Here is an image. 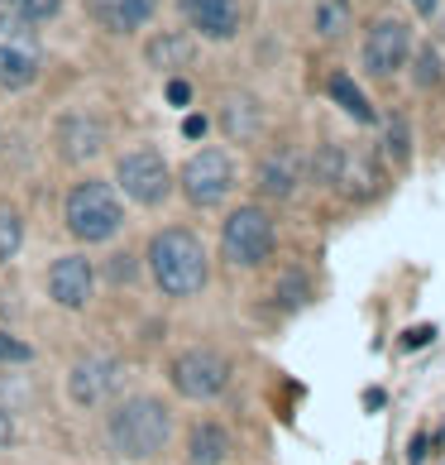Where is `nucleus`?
I'll return each mask as SVG.
<instances>
[{
  "instance_id": "f257e3e1",
  "label": "nucleus",
  "mask_w": 445,
  "mask_h": 465,
  "mask_svg": "<svg viewBox=\"0 0 445 465\" xmlns=\"http://www.w3.org/2000/svg\"><path fill=\"white\" fill-rule=\"evenodd\" d=\"M144 264H149V279L163 298H197L201 288L211 283V260H207V245H201L197 231L187 226H163L149 235V250H144Z\"/></svg>"
},
{
  "instance_id": "f03ea898",
  "label": "nucleus",
  "mask_w": 445,
  "mask_h": 465,
  "mask_svg": "<svg viewBox=\"0 0 445 465\" xmlns=\"http://www.w3.org/2000/svg\"><path fill=\"white\" fill-rule=\"evenodd\" d=\"M106 437H111V451L125 456V460H149L159 456L168 437H173V408L153 393H130L120 399L106 418Z\"/></svg>"
},
{
  "instance_id": "7ed1b4c3",
  "label": "nucleus",
  "mask_w": 445,
  "mask_h": 465,
  "mask_svg": "<svg viewBox=\"0 0 445 465\" xmlns=\"http://www.w3.org/2000/svg\"><path fill=\"white\" fill-rule=\"evenodd\" d=\"M63 221H67V235L82 240V245H106V240H115L120 226H125V202H120V193L111 183L87 178L67 193Z\"/></svg>"
},
{
  "instance_id": "20e7f679",
  "label": "nucleus",
  "mask_w": 445,
  "mask_h": 465,
  "mask_svg": "<svg viewBox=\"0 0 445 465\" xmlns=\"http://www.w3.org/2000/svg\"><path fill=\"white\" fill-rule=\"evenodd\" d=\"M278 250V231H273V216L264 206H235L220 226V254L235 269H259L264 260H273Z\"/></svg>"
},
{
  "instance_id": "39448f33",
  "label": "nucleus",
  "mask_w": 445,
  "mask_h": 465,
  "mask_svg": "<svg viewBox=\"0 0 445 465\" xmlns=\"http://www.w3.org/2000/svg\"><path fill=\"white\" fill-rule=\"evenodd\" d=\"M44 67V39L20 15L0 10V92H24L39 82Z\"/></svg>"
},
{
  "instance_id": "423d86ee",
  "label": "nucleus",
  "mask_w": 445,
  "mask_h": 465,
  "mask_svg": "<svg viewBox=\"0 0 445 465\" xmlns=\"http://www.w3.org/2000/svg\"><path fill=\"white\" fill-rule=\"evenodd\" d=\"M115 193L134 206H163L173 193V168L159 149H130L115 159Z\"/></svg>"
},
{
  "instance_id": "0eeeda50",
  "label": "nucleus",
  "mask_w": 445,
  "mask_h": 465,
  "mask_svg": "<svg viewBox=\"0 0 445 465\" xmlns=\"http://www.w3.org/2000/svg\"><path fill=\"white\" fill-rule=\"evenodd\" d=\"M178 187L192 206H201V212H207V206H220L235 187V159L226 149H197L192 159L178 168Z\"/></svg>"
},
{
  "instance_id": "6e6552de",
  "label": "nucleus",
  "mask_w": 445,
  "mask_h": 465,
  "mask_svg": "<svg viewBox=\"0 0 445 465\" xmlns=\"http://www.w3.org/2000/svg\"><path fill=\"white\" fill-rule=\"evenodd\" d=\"M168 379H173V389L182 393V399L207 403V399H220V389L230 384V360L220 351H211V346H192V351H182L173 360Z\"/></svg>"
},
{
  "instance_id": "1a4fd4ad",
  "label": "nucleus",
  "mask_w": 445,
  "mask_h": 465,
  "mask_svg": "<svg viewBox=\"0 0 445 465\" xmlns=\"http://www.w3.org/2000/svg\"><path fill=\"white\" fill-rule=\"evenodd\" d=\"M407 58H412V29L398 15H379L364 29V48H359V63H364L369 77H392L402 73Z\"/></svg>"
},
{
  "instance_id": "9d476101",
  "label": "nucleus",
  "mask_w": 445,
  "mask_h": 465,
  "mask_svg": "<svg viewBox=\"0 0 445 465\" xmlns=\"http://www.w3.org/2000/svg\"><path fill=\"white\" fill-rule=\"evenodd\" d=\"M125 389V365L115 355H82L73 370H67V399L77 408H101L106 399Z\"/></svg>"
},
{
  "instance_id": "9b49d317",
  "label": "nucleus",
  "mask_w": 445,
  "mask_h": 465,
  "mask_svg": "<svg viewBox=\"0 0 445 465\" xmlns=\"http://www.w3.org/2000/svg\"><path fill=\"white\" fill-rule=\"evenodd\" d=\"M44 288L58 307L82 312V307H92V298H96V264L87 260V254H63V260L48 264Z\"/></svg>"
},
{
  "instance_id": "f8f14e48",
  "label": "nucleus",
  "mask_w": 445,
  "mask_h": 465,
  "mask_svg": "<svg viewBox=\"0 0 445 465\" xmlns=\"http://www.w3.org/2000/svg\"><path fill=\"white\" fill-rule=\"evenodd\" d=\"M178 10L201 39H216V44L235 39L239 25H245V5L239 0H178Z\"/></svg>"
},
{
  "instance_id": "ddd939ff",
  "label": "nucleus",
  "mask_w": 445,
  "mask_h": 465,
  "mask_svg": "<svg viewBox=\"0 0 445 465\" xmlns=\"http://www.w3.org/2000/svg\"><path fill=\"white\" fill-rule=\"evenodd\" d=\"M53 140H58V153L67 163H92L96 153L106 149V125H101L96 115H87V111H73V115L58 120Z\"/></svg>"
},
{
  "instance_id": "4468645a",
  "label": "nucleus",
  "mask_w": 445,
  "mask_h": 465,
  "mask_svg": "<svg viewBox=\"0 0 445 465\" xmlns=\"http://www.w3.org/2000/svg\"><path fill=\"white\" fill-rule=\"evenodd\" d=\"M306 178V159L297 149H273L264 153V163H259V173H254V183H259V197L268 202H287L302 187Z\"/></svg>"
},
{
  "instance_id": "2eb2a0df",
  "label": "nucleus",
  "mask_w": 445,
  "mask_h": 465,
  "mask_svg": "<svg viewBox=\"0 0 445 465\" xmlns=\"http://www.w3.org/2000/svg\"><path fill=\"white\" fill-rule=\"evenodd\" d=\"M163 0H82V10L106 29V34H134L159 15Z\"/></svg>"
},
{
  "instance_id": "dca6fc26",
  "label": "nucleus",
  "mask_w": 445,
  "mask_h": 465,
  "mask_svg": "<svg viewBox=\"0 0 445 465\" xmlns=\"http://www.w3.org/2000/svg\"><path fill=\"white\" fill-rule=\"evenodd\" d=\"M149 67H159V73H168V77H178L182 67H192V58H197V44L187 39V34H178V29H163V34H153L149 39Z\"/></svg>"
},
{
  "instance_id": "f3484780",
  "label": "nucleus",
  "mask_w": 445,
  "mask_h": 465,
  "mask_svg": "<svg viewBox=\"0 0 445 465\" xmlns=\"http://www.w3.org/2000/svg\"><path fill=\"white\" fill-rule=\"evenodd\" d=\"M220 130H226L230 140H254V134L264 130L259 101H254L249 92H230V96H226V106H220Z\"/></svg>"
},
{
  "instance_id": "a211bd4d",
  "label": "nucleus",
  "mask_w": 445,
  "mask_h": 465,
  "mask_svg": "<svg viewBox=\"0 0 445 465\" xmlns=\"http://www.w3.org/2000/svg\"><path fill=\"white\" fill-rule=\"evenodd\" d=\"M230 456V432L220 422H197L187 437V460L192 465H220Z\"/></svg>"
},
{
  "instance_id": "6ab92c4d",
  "label": "nucleus",
  "mask_w": 445,
  "mask_h": 465,
  "mask_svg": "<svg viewBox=\"0 0 445 465\" xmlns=\"http://www.w3.org/2000/svg\"><path fill=\"white\" fill-rule=\"evenodd\" d=\"M326 87H331L335 106L345 111V115H354L359 125H373V106H369V101H364V92H359V87H354V82H350L345 73H335V77L326 82Z\"/></svg>"
},
{
  "instance_id": "aec40b11",
  "label": "nucleus",
  "mask_w": 445,
  "mask_h": 465,
  "mask_svg": "<svg viewBox=\"0 0 445 465\" xmlns=\"http://www.w3.org/2000/svg\"><path fill=\"white\" fill-rule=\"evenodd\" d=\"M345 159H350V153L340 144H321L312 159H306V178H316L321 187H335L340 173H345Z\"/></svg>"
},
{
  "instance_id": "412c9836",
  "label": "nucleus",
  "mask_w": 445,
  "mask_h": 465,
  "mask_svg": "<svg viewBox=\"0 0 445 465\" xmlns=\"http://www.w3.org/2000/svg\"><path fill=\"white\" fill-rule=\"evenodd\" d=\"M24 250V216L10 202H0V264H10Z\"/></svg>"
},
{
  "instance_id": "4be33fe9",
  "label": "nucleus",
  "mask_w": 445,
  "mask_h": 465,
  "mask_svg": "<svg viewBox=\"0 0 445 465\" xmlns=\"http://www.w3.org/2000/svg\"><path fill=\"white\" fill-rule=\"evenodd\" d=\"M383 149H388L392 168H407V159H412V130H407V115H392V120H388Z\"/></svg>"
},
{
  "instance_id": "5701e85b",
  "label": "nucleus",
  "mask_w": 445,
  "mask_h": 465,
  "mask_svg": "<svg viewBox=\"0 0 445 465\" xmlns=\"http://www.w3.org/2000/svg\"><path fill=\"white\" fill-rule=\"evenodd\" d=\"M350 25V0H321L316 5V34L321 39H340Z\"/></svg>"
},
{
  "instance_id": "b1692460",
  "label": "nucleus",
  "mask_w": 445,
  "mask_h": 465,
  "mask_svg": "<svg viewBox=\"0 0 445 465\" xmlns=\"http://www.w3.org/2000/svg\"><path fill=\"white\" fill-rule=\"evenodd\" d=\"M0 10L20 15V20H29V25H44V20H53V15L63 10V0H0Z\"/></svg>"
},
{
  "instance_id": "393cba45",
  "label": "nucleus",
  "mask_w": 445,
  "mask_h": 465,
  "mask_svg": "<svg viewBox=\"0 0 445 465\" xmlns=\"http://www.w3.org/2000/svg\"><path fill=\"white\" fill-rule=\"evenodd\" d=\"M412 63H417V87H436V82L445 77V67H440V54H436V48L431 44H426V48H412Z\"/></svg>"
},
{
  "instance_id": "a878e982",
  "label": "nucleus",
  "mask_w": 445,
  "mask_h": 465,
  "mask_svg": "<svg viewBox=\"0 0 445 465\" xmlns=\"http://www.w3.org/2000/svg\"><path fill=\"white\" fill-rule=\"evenodd\" d=\"M34 351L24 346L20 336H10V331H0V365H29Z\"/></svg>"
},
{
  "instance_id": "bb28decb",
  "label": "nucleus",
  "mask_w": 445,
  "mask_h": 465,
  "mask_svg": "<svg viewBox=\"0 0 445 465\" xmlns=\"http://www.w3.org/2000/svg\"><path fill=\"white\" fill-rule=\"evenodd\" d=\"M278 292H283V302H287V307H302L306 298H312V288H306L302 273H287V279L278 283Z\"/></svg>"
},
{
  "instance_id": "cd10ccee",
  "label": "nucleus",
  "mask_w": 445,
  "mask_h": 465,
  "mask_svg": "<svg viewBox=\"0 0 445 465\" xmlns=\"http://www.w3.org/2000/svg\"><path fill=\"white\" fill-rule=\"evenodd\" d=\"M192 101V82L187 77H168V106H187Z\"/></svg>"
},
{
  "instance_id": "c85d7f7f",
  "label": "nucleus",
  "mask_w": 445,
  "mask_h": 465,
  "mask_svg": "<svg viewBox=\"0 0 445 465\" xmlns=\"http://www.w3.org/2000/svg\"><path fill=\"white\" fill-rule=\"evenodd\" d=\"M426 341H436V326H412V331H402V346H407V351L426 346Z\"/></svg>"
},
{
  "instance_id": "c756f323",
  "label": "nucleus",
  "mask_w": 445,
  "mask_h": 465,
  "mask_svg": "<svg viewBox=\"0 0 445 465\" xmlns=\"http://www.w3.org/2000/svg\"><path fill=\"white\" fill-rule=\"evenodd\" d=\"M207 130H211V120H207V115H187V120H182V134H187V140H201Z\"/></svg>"
},
{
  "instance_id": "7c9ffc66",
  "label": "nucleus",
  "mask_w": 445,
  "mask_h": 465,
  "mask_svg": "<svg viewBox=\"0 0 445 465\" xmlns=\"http://www.w3.org/2000/svg\"><path fill=\"white\" fill-rule=\"evenodd\" d=\"M111 273H115L120 283H130V273H134V264H130V260H120V254H115V260H111Z\"/></svg>"
},
{
  "instance_id": "2f4dec72",
  "label": "nucleus",
  "mask_w": 445,
  "mask_h": 465,
  "mask_svg": "<svg viewBox=\"0 0 445 465\" xmlns=\"http://www.w3.org/2000/svg\"><path fill=\"white\" fill-rule=\"evenodd\" d=\"M10 437H15V418L0 408V446H10Z\"/></svg>"
},
{
  "instance_id": "473e14b6",
  "label": "nucleus",
  "mask_w": 445,
  "mask_h": 465,
  "mask_svg": "<svg viewBox=\"0 0 445 465\" xmlns=\"http://www.w3.org/2000/svg\"><path fill=\"white\" fill-rule=\"evenodd\" d=\"M436 5H440V0H412V10H417V15H426V20L436 15Z\"/></svg>"
}]
</instances>
